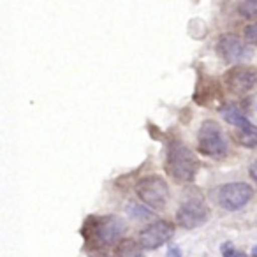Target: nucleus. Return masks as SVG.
I'll return each mask as SVG.
<instances>
[{
  "instance_id": "1",
  "label": "nucleus",
  "mask_w": 257,
  "mask_h": 257,
  "mask_svg": "<svg viewBox=\"0 0 257 257\" xmlns=\"http://www.w3.org/2000/svg\"><path fill=\"white\" fill-rule=\"evenodd\" d=\"M197 169H199V161L196 154L182 141H173L168 147V155H166V171L175 182L189 183L194 180Z\"/></svg>"
},
{
  "instance_id": "2",
  "label": "nucleus",
  "mask_w": 257,
  "mask_h": 257,
  "mask_svg": "<svg viewBox=\"0 0 257 257\" xmlns=\"http://www.w3.org/2000/svg\"><path fill=\"white\" fill-rule=\"evenodd\" d=\"M210 220V208H208L201 190L190 189L185 190L180 208L176 210V222L185 229H196Z\"/></svg>"
},
{
  "instance_id": "3",
  "label": "nucleus",
  "mask_w": 257,
  "mask_h": 257,
  "mask_svg": "<svg viewBox=\"0 0 257 257\" xmlns=\"http://www.w3.org/2000/svg\"><path fill=\"white\" fill-rule=\"evenodd\" d=\"M83 232L88 239H93L97 245L111 246L116 245L125 232V222L116 215H104V217H90L85 222Z\"/></svg>"
},
{
  "instance_id": "4",
  "label": "nucleus",
  "mask_w": 257,
  "mask_h": 257,
  "mask_svg": "<svg viewBox=\"0 0 257 257\" xmlns=\"http://www.w3.org/2000/svg\"><path fill=\"white\" fill-rule=\"evenodd\" d=\"M197 148L203 155L211 159H222L227 155L229 145L224 134V128L213 120H206L201 123L197 133Z\"/></svg>"
},
{
  "instance_id": "5",
  "label": "nucleus",
  "mask_w": 257,
  "mask_h": 257,
  "mask_svg": "<svg viewBox=\"0 0 257 257\" xmlns=\"http://www.w3.org/2000/svg\"><path fill=\"white\" fill-rule=\"evenodd\" d=\"M136 194L145 206L162 210L169 201V187L162 176L152 175L136 183Z\"/></svg>"
},
{
  "instance_id": "6",
  "label": "nucleus",
  "mask_w": 257,
  "mask_h": 257,
  "mask_svg": "<svg viewBox=\"0 0 257 257\" xmlns=\"http://www.w3.org/2000/svg\"><path fill=\"white\" fill-rule=\"evenodd\" d=\"M253 197V189L245 182H231L218 189L217 201L224 210L238 211L245 208Z\"/></svg>"
},
{
  "instance_id": "7",
  "label": "nucleus",
  "mask_w": 257,
  "mask_h": 257,
  "mask_svg": "<svg viewBox=\"0 0 257 257\" xmlns=\"http://www.w3.org/2000/svg\"><path fill=\"white\" fill-rule=\"evenodd\" d=\"M175 236V225L169 220H155L140 232V246L143 250H155L166 245Z\"/></svg>"
},
{
  "instance_id": "8",
  "label": "nucleus",
  "mask_w": 257,
  "mask_h": 257,
  "mask_svg": "<svg viewBox=\"0 0 257 257\" xmlns=\"http://www.w3.org/2000/svg\"><path fill=\"white\" fill-rule=\"evenodd\" d=\"M217 51L227 64L232 65L243 64V62L252 58V48H248V44H245L241 39H238L236 36H231V34L218 37Z\"/></svg>"
},
{
  "instance_id": "9",
  "label": "nucleus",
  "mask_w": 257,
  "mask_h": 257,
  "mask_svg": "<svg viewBox=\"0 0 257 257\" xmlns=\"http://www.w3.org/2000/svg\"><path fill=\"white\" fill-rule=\"evenodd\" d=\"M225 83L236 93H245L252 90L257 83V72L248 67H232L225 74Z\"/></svg>"
},
{
  "instance_id": "10",
  "label": "nucleus",
  "mask_w": 257,
  "mask_h": 257,
  "mask_svg": "<svg viewBox=\"0 0 257 257\" xmlns=\"http://www.w3.org/2000/svg\"><path fill=\"white\" fill-rule=\"evenodd\" d=\"M116 255L118 257H145L143 248L134 239H120L116 243Z\"/></svg>"
},
{
  "instance_id": "11",
  "label": "nucleus",
  "mask_w": 257,
  "mask_h": 257,
  "mask_svg": "<svg viewBox=\"0 0 257 257\" xmlns=\"http://www.w3.org/2000/svg\"><path fill=\"white\" fill-rule=\"evenodd\" d=\"M236 141L245 148H255L257 147V127L252 123H248L246 127L238 128Z\"/></svg>"
},
{
  "instance_id": "12",
  "label": "nucleus",
  "mask_w": 257,
  "mask_h": 257,
  "mask_svg": "<svg viewBox=\"0 0 257 257\" xmlns=\"http://www.w3.org/2000/svg\"><path fill=\"white\" fill-rule=\"evenodd\" d=\"M222 116H224V120L227 121V123L234 125L236 128L246 127V125L250 123L248 118H246L245 114H243L241 111L234 106H225L224 109H222Z\"/></svg>"
},
{
  "instance_id": "13",
  "label": "nucleus",
  "mask_w": 257,
  "mask_h": 257,
  "mask_svg": "<svg viewBox=\"0 0 257 257\" xmlns=\"http://www.w3.org/2000/svg\"><path fill=\"white\" fill-rule=\"evenodd\" d=\"M127 213L133 218H138V220H145V218L152 217L150 208L145 206L143 203H128L127 204Z\"/></svg>"
},
{
  "instance_id": "14",
  "label": "nucleus",
  "mask_w": 257,
  "mask_h": 257,
  "mask_svg": "<svg viewBox=\"0 0 257 257\" xmlns=\"http://www.w3.org/2000/svg\"><path fill=\"white\" fill-rule=\"evenodd\" d=\"M238 11L245 18H257V0H243Z\"/></svg>"
},
{
  "instance_id": "15",
  "label": "nucleus",
  "mask_w": 257,
  "mask_h": 257,
  "mask_svg": "<svg viewBox=\"0 0 257 257\" xmlns=\"http://www.w3.org/2000/svg\"><path fill=\"white\" fill-rule=\"evenodd\" d=\"M245 39H246V43L257 46V23H252V25L246 27L245 29Z\"/></svg>"
},
{
  "instance_id": "16",
  "label": "nucleus",
  "mask_w": 257,
  "mask_h": 257,
  "mask_svg": "<svg viewBox=\"0 0 257 257\" xmlns=\"http://www.w3.org/2000/svg\"><path fill=\"white\" fill-rule=\"evenodd\" d=\"M220 252L224 253V257H229V255H232V253L236 252V248H234V245H232V243H224V245L220 246Z\"/></svg>"
},
{
  "instance_id": "17",
  "label": "nucleus",
  "mask_w": 257,
  "mask_h": 257,
  "mask_svg": "<svg viewBox=\"0 0 257 257\" xmlns=\"http://www.w3.org/2000/svg\"><path fill=\"white\" fill-rule=\"evenodd\" d=\"M182 248L180 246H169L168 248V257H182Z\"/></svg>"
},
{
  "instance_id": "18",
  "label": "nucleus",
  "mask_w": 257,
  "mask_h": 257,
  "mask_svg": "<svg viewBox=\"0 0 257 257\" xmlns=\"http://www.w3.org/2000/svg\"><path fill=\"white\" fill-rule=\"evenodd\" d=\"M250 176H252V180L257 183V159L250 164Z\"/></svg>"
},
{
  "instance_id": "19",
  "label": "nucleus",
  "mask_w": 257,
  "mask_h": 257,
  "mask_svg": "<svg viewBox=\"0 0 257 257\" xmlns=\"http://www.w3.org/2000/svg\"><path fill=\"white\" fill-rule=\"evenodd\" d=\"M229 257H246L245 253H241V252H238V250H236L234 253H232V255H229Z\"/></svg>"
},
{
  "instance_id": "20",
  "label": "nucleus",
  "mask_w": 257,
  "mask_h": 257,
  "mask_svg": "<svg viewBox=\"0 0 257 257\" xmlns=\"http://www.w3.org/2000/svg\"><path fill=\"white\" fill-rule=\"evenodd\" d=\"M252 257H257V245L252 248Z\"/></svg>"
}]
</instances>
